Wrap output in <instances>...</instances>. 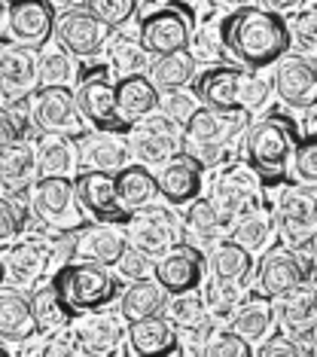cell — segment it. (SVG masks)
I'll use <instances>...</instances> for the list:
<instances>
[{"instance_id":"bcb514c9","label":"cell","mask_w":317,"mask_h":357,"mask_svg":"<svg viewBox=\"0 0 317 357\" xmlns=\"http://www.w3.org/2000/svg\"><path fill=\"white\" fill-rule=\"evenodd\" d=\"M86 10L95 15L98 22H104L110 31H119L122 25L132 22L137 10V0H83Z\"/></svg>"},{"instance_id":"7c38bea8","label":"cell","mask_w":317,"mask_h":357,"mask_svg":"<svg viewBox=\"0 0 317 357\" xmlns=\"http://www.w3.org/2000/svg\"><path fill=\"white\" fill-rule=\"evenodd\" d=\"M128 153L141 162V165H165L180 153V126L171 123L162 113H150L146 119L132 126L128 132Z\"/></svg>"},{"instance_id":"11a10c76","label":"cell","mask_w":317,"mask_h":357,"mask_svg":"<svg viewBox=\"0 0 317 357\" xmlns=\"http://www.w3.org/2000/svg\"><path fill=\"white\" fill-rule=\"evenodd\" d=\"M43 354L46 357H73V354H79V348L73 342V336H55L46 342Z\"/></svg>"},{"instance_id":"44dd1931","label":"cell","mask_w":317,"mask_h":357,"mask_svg":"<svg viewBox=\"0 0 317 357\" xmlns=\"http://www.w3.org/2000/svg\"><path fill=\"white\" fill-rule=\"evenodd\" d=\"M70 336L79 345V354L83 357H110V354H119L125 330H122L119 318L104 314V308H101V312H86L79 318H73Z\"/></svg>"},{"instance_id":"94428289","label":"cell","mask_w":317,"mask_h":357,"mask_svg":"<svg viewBox=\"0 0 317 357\" xmlns=\"http://www.w3.org/2000/svg\"><path fill=\"white\" fill-rule=\"evenodd\" d=\"M3 278H6V269H3V257H0V284H3Z\"/></svg>"},{"instance_id":"ba28073f","label":"cell","mask_w":317,"mask_h":357,"mask_svg":"<svg viewBox=\"0 0 317 357\" xmlns=\"http://www.w3.org/2000/svg\"><path fill=\"white\" fill-rule=\"evenodd\" d=\"M125 238L134 250H141L150 259L165 257L171 248H177L183 241L180 220H177L171 211L146 205L141 211H134L125 223Z\"/></svg>"},{"instance_id":"6f0895ef","label":"cell","mask_w":317,"mask_h":357,"mask_svg":"<svg viewBox=\"0 0 317 357\" xmlns=\"http://www.w3.org/2000/svg\"><path fill=\"white\" fill-rule=\"evenodd\" d=\"M210 6H223V10H238L244 0H208Z\"/></svg>"},{"instance_id":"74e56055","label":"cell","mask_w":317,"mask_h":357,"mask_svg":"<svg viewBox=\"0 0 317 357\" xmlns=\"http://www.w3.org/2000/svg\"><path fill=\"white\" fill-rule=\"evenodd\" d=\"M275 229H278V226H275V214H272V208L263 202V205H256L254 211H247V214L232 223L229 238L238 241L241 248H247L250 254H259V250H265L268 245H272Z\"/></svg>"},{"instance_id":"d6986e66","label":"cell","mask_w":317,"mask_h":357,"mask_svg":"<svg viewBox=\"0 0 317 357\" xmlns=\"http://www.w3.org/2000/svg\"><path fill=\"white\" fill-rule=\"evenodd\" d=\"M201 275H205V254L180 241L171 248L165 257L153 259V278L165 287L168 296L186 294V290H199Z\"/></svg>"},{"instance_id":"ab89813d","label":"cell","mask_w":317,"mask_h":357,"mask_svg":"<svg viewBox=\"0 0 317 357\" xmlns=\"http://www.w3.org/2000/svg\"><path fill=\"white\" fill-rule=\"evenodd\" d=\"M37 74L40 86H68L77 68H73V55L61 43H46L40 46L37 55Z\"/></svg>"},{"instance_id":"f6af8a7d","label":"cell","mask_w":317,"mask_h":357,"mask_svg":"<svg viewBox=\"0 0 317 357\" xmlns=\"http://www.w3.org/2000/svg\"><path fill=\"white\" fill-rule=\"evenodd\" d=\"M290 174L296 177V183L317 190V135H305L296 141L290 156Z\"/></svg>"},{"instance_id":"f546056e","label":"cell","mask_w":317,"mask_h":357,"mask_svg":"<svg viewBox=\"0 0 317 357\" xmlns=\"http://www.w3.org/2000/svg\"><path fill=\"white\" fill-rule=\"evenodd\" d=\"M37 321L31 296H24L15 287H0V339L3 342H28L37 336Z\"/></svg>"},{"instance_id":"7a4b0ae2","label":"cell","mask_w":317,"mask_h":357,"mask_svg":"<svg viewBox=\"0 0 317 357\" xmlns=\"http://www.w3.org/2000/svg\"><path fill=\"white\" fill-rule=\"evenodd\" d=\"M52 287L70 321L86 312H101V308H107L122 294L119 275L110 272V266L79 259V257L61 263L52 272Z\"/></svg>"},{"instance_id":"9c48e42d","label":"cell","mask_w":317,"mask_h":357,"mask_svg":"<svg viewBox=\"0 0 317 357\" xmlns=\"http://www.w3.org/2000/svg\"><path fill=\"white\" fill-rule=\"evenodd\" d=\"M31 123L40 132L52 135H68V137H83V113L77 107V92L70 86H40L31 98Z\"/></svg>"},{"instance_id":"d6a6232c","label":"cell","mask_w":317,"mask_h":357,"mask_svg":"<svg viewBox=\"0 0 317 357\" xmlns=\"http://www.w3.org/2000/svg\"><path fill=\"white\" fill-rule=\"evenodd\" d=\"M79 141V156H83L86 168H98V172L116 174L122 165H128V141L116 132H95L88 137H77Z\"/></svg>"},{"instance_id":"681fc988","label":"cell","mask_w":317,"mask_h":357,"mask_svg":"<svg viewBox=\"0 0 317 357\" xmlns=\"http://www.w3.org/2000/svg\"><path fill=\"white\" fill-rule=\"evenodd\" d=\"M24 229V214L15 205V199H6L0 192V245H10L15 241Z\"/></svg>"},{"instance_id":"e0dca14e","label":"cell","mask_w":317,"mask_h":357,"mask_svg":"<svg viewBox=\"0 0 317 357\" xmlns=\"http://www.w3.org/2000/svg\"><path fill=\"white\" fill-rule=\"evenodd\" d=\"M272 92L296 110L317 107V74L305 55H284L272 74Z\"/></svg>"},{"instance_id":"8fae6325","label":"cell","mask_w":317,"mask_h":357,"mask_svg":"<svg viewBox=\"0 0 317 357\" xmlns=\"http://www.w3.org/2000/svg\"><path fill=\"white\" fill-rule=\"evenodd\" d=\"M40 89L37 50L19 43H0V104L22 107Z\"/></svg>"},{"instance_id":"52a82bcc","label":"cell","mask_w":317,"mask_h":357,"mask_svg":"<svg viewBox=\"0 0 317 357\" xmlns=\"http://www.w3.org/2000/svg\"><path fill=\"white\" fill-rule=\"evenodd\" d=\"M28 202L34 217L46 226H55V229H79L83 226V208L77 202L73 177H37Z\"/></svg>"},{"instance_id":"83f0119b","label":"cell","mask_w":317,"mask_h":357,"mask_svg":"<svg viewBox=\"0 0 317 357\" xmlns=\"http://www.w3.org/2000/svg\"><path fill=\"white\" fill-rule=\"evenodd\" d=\"M125 342H128V354H137V357L174 354L177 351V330L165 314H150V318L128 324Z\"/></svg>"},{"instance_id":"f1b7e54d","label":"cell","mask_w":317,"mask_h":357,"mask_svg":"<svg viewBox=\"0 0 317 357\" xmlns=\"http://www.w3.org/2000/svg\"><path fill=\"white\" fill-rule=\"evenodd\" d=\"M275 318H281V327L287 336L317 333V284L305 281L296 290H290L287 296H281Z\"/></svg>"},{"instance_id":"4dcf8cb0","label":"cell","mask_w":317,"mask_h":357,"mask_svg":"<svg viewBox=\"0 0 317 357\" xmlns=\"http://www.w3.org/2000/svg\"><path fill=\"white\" fill-rule=\"evenodd\" d=\"M113 89H116V107L122 113V119H128L132 126L159 110L162 95H159V89L150 83L146 74L119 77L116 83H113Z\"/></svg>"},{"instance_id":"4316f807","label":"cell","mask_w":317,"mask_h":357,"mask_svg":"<svg viewBox=\"0 0 317 357\" xmlns=\"http://www.w3.org/2000/svg\"><path fill=\"white\" fill-rule=\"evenodd\" d=\"M128 238L116 223H95V226H79L77 229V257L92 259L101 266H116L119 257L125 254Z\"/></svg>"},{"instance_id":"6125c7cd","label":"cell","mask_w":317,"mask_h":357,"mask_svg":"<svg viewBox=\"0 0 317 357\" xmlns=\"http://www.w3.org/2000/svg\"><path fill=\"white\" fill-rule=\"evenodd\" d=\"M0 357H10V348H3V345H0Z\"/></svg>"},{"instance_id":"f35d334b","label":"cell","mask_w":317,"mask_h":357,"mask_svg":"<svg viewBox=\"0 0 317 357\" xmlns=\"http://www.w3.org/2000/svg\"><path fill=\"white\" fill-rule=\"evenodd\" d=\"M107 61L119 77L146 74V68H150V52L141 46V40L119 31V34H113L107 40Z\"/></svg>"},{"instance_id":"e575fe53","label":"cell","mask_w":317,"mask_h":357,"mask_svg":"<svg viewBox=\"0 0 317 357\" xmlns=\"http://www.w3.org/2000/svg\"><path fill=\"white\" fill-rule=\"evenodd\" d=\"M275 299H268L263 294H254L250 299H241V305L229 314V327L244 336L250 345H259L263 339H268V330L275 324Z\"/></svg>"},{"instance_id":"d590c367","label":"cell","mask_w":317,"mask_h":357,"mask_svg":"<svg viewBox=\"0 0 317 357\" xmlns=\"http://www.w3.org/2000/svg\"><path fill=\"white\" fill-rule=\"evenodd\" d=\"M34 147H37L40 177H70L77 172V147H73V137L40 132Z\"/></svg>"},{"instance_id":"5b68a950","label":"cell","mask_w":317,"mask_h":357,"mask_svg":"<svg viewBox=\"0 0 317 357\" xmlns=\"http://www.w3.org/2000/svg\"><path fill=\"white\" fill-rule=\"evenodd\" d=\"M210 202L219 211L226 223H235L238 217H244L247 211H254L256 205H263V181L247 162H232L223 172L214 177L210 183Z\"/></svg>"},{"instance_id":"3957f363","label":"cell","mask_w":317,"mask_h":357,"mask_svg":"<svg viewBox=\"0 0 317 357\" xmlns=\"http://www.w3.org/2000/svg\"><path fill=\"white\" fill-rule=\"evenodd\" d=\"M296 141V126L281 113H265L259 119H250L247 132H244L247 165L259 174L263 183H278L290 174V156Z\"/></svg>"},{"instance_id":"8d00e7d4","label":"cell","mask_w":317,"mask_h":357,"mask_svg":"<svg viewBox=\"0 0 317 357\" xmlns=\"http://www.w3.org/2000/svg\"><path fill=\"white\" fill-rule=\"evenodd\" d=\"M146 77L150 83L159 89V92H171V89H186L195 79V55L190 50L180 52H168V55H156L150 59V68H146Z\"/></svg>"},{"instance_id":"8992f818","label":"cell","mask_w":317,"mask_h":357,"mask_svg":"<svg viewBox=\"0 0 317 357\" xmlns=\"http://www.w3.org/2000/svg\"><path fill=\"white\" fill-rule=\"evenodd\" d=\"M192 13L183 3H165L159 10L146 13L137 25V40L150 59L156 55H168V52H180L190 50L192 43Z\"/></svg>"},{"instance_id":"7dc6e473","label":"cell","mask_w":317,"mask_h":357,"mask_svg":"<svg viewBox=\"0 0 317 357\" xmlns=\"http://www.w3.org/2000/svg\"><path fill=\"white\" fill-rule=\"evenodd\" d=\"M205 357H250L254 354V345L247 342L244 336H238L232 327L229 330H214L210 333V339L205 342Z\"/></svg>"},{"instance_id":"816d5d0a","label":"cell","mask_w":317,"mask_h":357,"mask_svg":"<svg viewBox=\"0 0 317 357\" xmlns=\"http://www.w3.org/2000/svg\"><path fill=\"white\" fill-rule=\"evenodd\" d=\"M268 95H272V79L259 77V74H250L247 70V79H244V101L241 107L247 113H256L263 104L268 101Z\"/></svg>"},{"instance_id":"7bdbcfd3","label":"cell","mask_w":317,"mask_h":357,"mask_svg":"<svg viewBox=\"0 0 317 357\" xmlns=\"http://www.w3.org/2000/svg\"><path fill=\"white\" fill-rule=\"evenodd\" d=\"M201 296H205V305H208L210 318L226 321L235 308L241 305V299L247 296V284H214V281H208Z\"/></svg>"},{"instance_id":"30bf717a","label":"cell","mask_w":317,"mask_h":357,"mask_svg":"<svg viewBox=\"0 0 317 357\" xmlns=\"http://www.w3.org/2000/svg\"><path fill=\"white\" fill-rule=\"evenodd\" d=\"M250 119H254V113H247V110H217V107H205V104H201L183 123L180 141L229 150L232 144L247 132Z\"/></svg>"},{"instance_id":"d4e9b609","label":"cell","mask_w":317,"mask_h":357,"mask_svg":"<svg viewBox=\"0 0 317 357\" xmlns=\"http://www.w3.org/2000/svg\"><path fill=\"white\" fill-rule=\"evenodd\" d=\"M52 241L46 238H19L10 241L3 254V269L15 284H31L52 266Z\"/></svg>"},{"instance_id":"c3c4849f","label":"cell","mask_w":317,"mask_h":357,"mask_svg":"<svg viewBox=\"0 0 317 357\" xmlns=\"http://www.w3.org/2000/svg\"><path fill=\"white\" fill-rule=\"evenodd\" d=\"M159 107H162V116H168L171 123H177L183 128V123L192 116L195 110L201 107L199 95L195 92H186V89H171L165 92V98H159Z\"/></svg>"},{"instance_id":"680465c9","label":"cell","mask_w":317,"mask_h":357,"mask_svg":"<svg viewBox=\"0 0 317 357\" xmlns=\"http://www.w3.org/2000/svg\"><path fill=\"white\" fill-rule=\"evenodd\" d=\"M52 6H61V10H73V6H79L83 0H49Z\"/></svg>"},{"instance_id":"6da1fadb","label":"cell","mask_w":317,"mask_h":357,"mask_svg":"<svg viewBox=\"0 0 317 357\" xmlns=\"http://www.w3.org/2000/svg\"><path fill=\"white\" fill-rule=\"evenodd\" d=\"M219 46L247 70L278 64L290 52V31L278 13L263 6H238L219 22Z\"/></svg>"},{"instance_id":"ee69618b","label":"cell","mask_w":317,"mask_h":357,"mask_svg":"<svg viewBox=\"0 0 317 357\" xmlns=\"http://www.w3.org/2000/svg\"><path fill=\"white\" fill-rule=\"evenodd\" d=\"M287 31H290V46H296L305 55L317 52V0L305 3L302 10L293 15L287 22Z\"/></svg>"},{"instance_id":"e7e4bbea","label":"cell","mask_w":317,"mask_h":357,"mask_svg":"<svg viewBox=\"0 0 317 357\" xmlns=\"http://www.w3.org/2000/svg\"><path fill=\"white\" fill-rule=\"evenodd\" d=\"M314 74H317V64H314Z\"/></svg>"},{"instance_id":"2e32d148","label":"cell","mask_w":317,"mask_h":357,"mask_svg":"<svg viewBox=\"0 0 317 357\" xmlns=\"http://www.w3.org/2000/svg\"><path fill=\"white\" fill-rule=\"evenodd\" d=\"M55 37L77 59H95L107 46L110 28L104 22H98L86 6H73V10L59 13V19H55Z\"/></svg>"},{"instance_id":"4fadbf2b","label":"cell","mask_w":317,"mask_h":357,"mask_svg":"<svg viewBox=\"0 0 317 357\" xmlns=\"http://www.w3.org/2000/svg\"><path fill=\"white\" fill-rule=\"evenodd\" d=\"M55 6L49 0H10L3 22V34L10 37V43L28 46V50H40L46 46L55 34Z\"/></svg>"},{"instance_id":"f907efd6","label":"cell","mask_w":317,"mask_h":357,"mask_svg":"<svg viewBox=\"0 0 317 357\" xmlns=\"http://www.w3.org/2000/svg\"><path fill=\"white\" fill-rule=\"evenodd\" d=\"M116 272L122 275V278H128V281L146 278V275H153V259L128 245V248H125V254H122V257H119V263H116Z\"/></svg>"},{"instance_id":"b9f144b4","label":"cell","mask_w":317,"mask_h":357,"mask_svg":"<svg viewBox=\"0 0 317 357\" xmlns=\"http://www.w3.org/2000/svg\"><path fill=\"white\" fill-rule=\"evenodd\" d=\"M165 318L174 324V330H190V327H201L210 314H208L205 296L195 294V290H186V294H177L168 299Z\"/></svg>"},{"instance_id":"836d02e7","label":"cell","mask_w":317,"mask_h":357,"mask_svg":"<svg viewBox=\"0 0 317 357\" xmlns=\"http://www.w3.org/2000/svg\"><path fill=\"white\" fill-rule=\"evenodd\" d=\"M168 294L156 278H137L119 294V314L122 321H141L150 314H165Z\"/></svg>"},{"instance_id":"91938a15","label":"cell","mask_w":317,"mask_h":357,"mask_svg":"<svg viewBox=\"0 0 317 357\" xmlns=\"http://www.w3.org/2000/svg\"><path fill=\"white\" fill-rule=\"evenodd\" d=\"M6 10H10V0H0V34H3V22H6Z\"/></svg>"},{"instance_id":"9a60e30c","label":"cell","mask_w":317,"mask_h":357,"mask_svg":"<svg viewBox=\"0 0 317 357\" xmlns=\"http://www.w3.org/2000/svg\"><path fill=\"white\" fill-rule=\"evenodd\" d=\"M275 226L290 245L317 238V190L314 186H290L275 205Z\"/></svg>"},{"instance_id":"f5cc1de1","label":"cell","mask_w":317,"mask_h":357,"mask_svg":"<svg viewBox=\"0 0 317 357\" xmlns=\"http://www.w3.org/2000/svg\"><path fill=\"white\" fill-rule=\"evenodd\" d=\"M22 137H24V128L19 123V116L6 104H0V150H6L10 144L22 141Z\"/></svg>"},{"instance_id":"9f6ffc18","label":"cell","mask_w":317,"mask_h":357,"mask_svg":"<svg viewBox=\"0 0 317 357\" xmlns=\"http://www.w3.org/2000/svg\"><path fill=\"white\" fill-rule=\"evenodd\" d=\"M302 3H305V0H259V6H263V10H268V13H278V15L299 10Z\"/></svg>"},{"instance_id":"277c9868","label":"cell","mask_w":317,"mask_h":357,"mask_svg":"<svg viewBox=\"0 0 317 357\" xmlns=\"http://www.w3.org/2000/svg\"><path fill=\"white\" fill-rule=\"evenodd\" d=\"M77 107L95 132H116V135L132 132V123L122 119V113L116 107V89L110 83L107 68L83 70L77 86Z\"/></svg>"},{"instance_id":"ffe728a7","label":"cell","mask_w":317,"mask_h":357,"mask_svg":"<svg viewBox=\"0 0 317 357\" xmlns=\"http://www.w3.org/2000/svg\"><path fill=\"white\" fill-rule=\"evenodd\" d=\"M244 79L247 70L232 68V64H210L201 74H195L192 79V92L199 95V101L205 107L217 110H244Z\"/></svg>"},{"instance_id":"603a6c76","label":"cell","mask_w":317,"mask_h":357,"mask_svg":"<svg viewBox=\"0 0 317 357\" xmlns=\"http://www.w3.org/2000/svg\"><path fill=\"white\" fill-rule=\"evenodd\" d=\"M232 226L219 217V211L214 208L210 199H192L186 205V214L180 220V232H183V241L201 254H208L217 241H223V235L229 232Z\"/></svg>"},{"instance_id":"7402d4cb","label":"cell","mask_w":317,"mask_h":357,"mask_svg":"<svg viewBox=\"0 0 317 357\" xmlns=\"http://www.w3.org/2000/svg\"><path fill=\"white\" fill-rule=\"evenodd\" d=\"M37 174V147L31 141L22 137L6 150H0V192L6 199H31Z\"/></svg>"},{"instance_id":"1f68e13d","label":"cell","mask_w":317,"mask_h":357,"mask_svg":"<svg viewBox=\"0 0 317 357\" xmlns=\"http://www.w3.org/2000/svg\"><path fill=\"white\" fill-rule=\"evenodd\" d=\"M113 183H116L119 205L125 208L128 214H134V211L153 205V202L159 199L156 174H153L146 165H141V162H128V165H122L119 172L113 174Z\"/></svg>"},{"instance_id":"db71d44e","label":"cell","mask_w":317,"mask_h":357,"mask_svg":"<svg viewBox=\"0 0 317 357\" xmlns=\"http://www.w3.org/2000/svg\"><path fill=\"white\" fill-rule=\"evenodd\" d=\"M259 357H296V342L287 336V333H281V336H272V339H263L256 348Z\"/></svg>"},{"instance_id":"ac0fdd59","label":"cell","mask_w":317,"mask_h":357,"mask_svg":"<svg viewBox=\"0 0 317 357\" xmlns=\"http://www.w3.org/2000/svg\"><path fill=\"white\" fill-rule=\"evenodd\" d=\"M256 281H259V294L263 296L281 299L290 290H296L299 284L311 281V272L302 266V259H299V254L293 248H272L259 259Z\"/></svg>"},{"instance_id":"be15d7a7","label":"cell","mask_w":317,"mask_h":357,"mask_svg":"<svg viewBox=\"0 0 317 357\" xmlns=\"http://www.w3.org/2000/svg\"><path fill=\"white\" fill-rule=\"evenodd\" d=\"M314 241H317V238H314ZM314 254H317V245H314Z\"/></svg>"},{"instance_id":"484cf974","label":"cell","mask_w":317,"mask_h":357,"mask_svg":"<svg viewBox=\"0 0 317 357\" xmlns=\"http://www.w3.org/2000/svg\"><path fill=\"white\" fill-rule=\"evenodd\" d=\"M208 281L214 284H247L254 278V254L238 241L223 238L205 254Z\"/></svg>"},{"instance_id":"cb8c5ba5","label":"cell","mask_w":317,"mask_h":357,"mask_svg":"<svg viewBox=\"0 0 317 357\" xmlns=\"http://www.w3.org/2000/svg\"><path fill=\"white\" fill-rule=\"evenodd\" d=\"M156 186L159 196L168 205H190L192 199L201 196V168L192 159H186L183 153H177L174 159H168L165 165H159L156 172Z\"/></svg>"},{"instance_id":"5bb4252c","label":"cell","mask_w":317,"mask_h":357,"mask_svg":"<svg viewBox=\"0 0 317 357\" xmlns=\"http://www.w3.org/2000/svg\"><path fill=\"white\" fill-rule=\"evenodd\" d=\"M73 186H77V202L83 208V214H88L95 223H116V226L128 223L132 214L119 205L116 183H113L110 172L83 168V172L73 177Z\"/></svg>"},{"instance_id":"60d3db41","label":"cell","mask_w":317,"mask_h":357,"mask_svg":"<svg viewBox=\"0 0 317 357\" xmlns=\"http://www.w3.org/2000/svg\"><path fill=\"white\" fill-rule=\"evenodd\" d=\"M31 308H34V321H37V330L40 333H55V330H64L70 324L68 312H64L59 294H55L52 281L37 287L31 294Z\"/></svg>"}]
</instances>
